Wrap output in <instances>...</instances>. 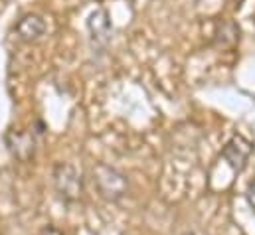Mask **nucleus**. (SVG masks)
I'll return each mask as SVG.
<instances>
[{
    "instance_id": "f257e3e1",
    "label": "nucleus",
    "mask_w": 255,
    "mask_h": 235,
    "mask_svg": "<svg viewBox=\"0 0 255 235\" xmlns=\"http://www.w3.org/2000/svg\"><path fill=\"white\" fill-rule=\"evenodd\" d=\"M91 174H93V184L97 186V192L101 194L103 200L115 204L121 202L128 194V178L121 170L105 162H97L91 168Z\"/></svg>"
},
{
    "instance_id": "f03ea898",
    "label": "nucleus",
    "mask_w": 255,
    "mask_h": 235,
    "mask_svg": "<svg viewBox=\"0 0 255 235\" xmlns=\"http://www.w3.org/2000/svg\"><path fill=\"white\" fill-rule=\"evenodd\" d=\"M52 178H54V188H56L58 196L64 202L73 204V202L81 200V196H83V176L73 164L58 162L54 166Z\"/></svg>"
},
{
    "instance_id": "7ed1b4c3",
    "label": "nucleus",
    "mask_w": 255,
    "mask_h": 235,
    "mask_svg": "<svg viewBox=\"0 0 255 235\" xmlns=\"http://www.w3.org/2000/svg\"><path fill=\"white\" fill-rule=\"evenodd\" d=\"M252 152H254V142L248 136L236 132L226 142V146L222 148V158L230 164V168L234 172H242L248 166V160H250Z\"/></svg>"
},
{
    "instance_id": "20e7f679",
    "label": "nucleus",
    "mask_w": 255,
    "mask_h": 235,
    "mask_svg": "<svg viewBox=\"0 0 255 235\" xmlns=\"http://www.w3.org/2000/svg\"><path fill=\"white\" fill-rule=\"evenodd\" d=\"M4 140H6V146H8L10 154L14 158H18L20 162H30L34 158L36 138H34L32 132H28V130H8Z\"/></svg>"
},
{
    "instance_id": "39448f33",
    "label": "nucleus",
    "mask_w": 255,
    "mask_h": 235,
    "mask_svg": "<svg viewBox=\"0 0 255 235\" xmlns=\"http://www.w3.org/2000/svg\"><path fill=\"white\" fill-rule=\"evenodd\" d=\"M87 28H89L91 44L95 48H99V50H105L109 46V42H111V32H113V26H111L107 10H103V8L95 10L87 20Z\"/></svg>"
},
{
    "instance_id": "423d86ee",
    "label": "nucleus",
    "mask_w": 255,
    "mask_h": 235,
    "mask_svg": "<svg viewBox=\"0 0 255 235\" xmlns=\"http://www.w3.org/2000/svg\"><path fill=\"white\" fill-rule=\"evenodd\" d=\"M46 32V22L40 14H26L16 24V34L22 42H36Z\"/></svg>"
},
{
    "instance_id": "0eeeda50",
    "label": "nucleus",
    "mask_w": 255,
    "mask_h": 235,
    "mask_svg": "<svg viewBox=\"0 0 255 235\" xmlns=\"http://www.w3.org/2000/svg\"><path fill=\"white\" fill-rule=\"evenodd\" d=\"M240 36V28L234 22H222V30L216 34V46H232Z\"/></svg>"
},
{
    "instance_id": "6e6552de",
    "label": "nucleus",
    "mask_w": 255,
    "mask_h": 235,
    "mask_svg": "<svg viewBox=\"0 0 255 235\" xmlns=\"http://www.w3.org/2000/svg\"><path fill=\"white\" fill-rule=\"evenodd\" d=\"M246 200H248V204H250V206L255 210V180H252V182L248 184V190H246Z\"/></svg>"
},
{
    "instance_id": "1a4fd4ad",
    "label": "nucleus",
    "mask_w": 255,
    "mask_h": 235,
    "mask_svg": "<svg viewBox=\"0 0 255 235\" xmlns=\"http://www.w3.org/2000/svg\"><path fill=\"white\" fill-rule=\"evenodd\" d=\"M36 235H64V232H60V230L54 228V226H46V228H42Z\"/></svg>"
},
{
    "instance_id": "9d476101",
    "label": "nucleus",
    "mask_w": 255,
    "mask_h": 235,
    "mask_svg": "<svg viewBox=\"0 0 255 235\" xmlns=\"http://www.w3.org/2000/svg\"><path fill=\"white\" fill-rule=\"evenodd\" d=\"M184 235H194V234H190V232H188V234H184Z\"/></svg>"
},
{
    "instance_id": "9b49d317",
    "label": "nucleus",
    "mask_w": 255,
    "mask_h": 235,
    "mask_svg": "<svg viewBox=\"0 0 255 235\" xmlns=\"http://www.w3.org/2000/svg\"><path fill=\"white\" fill-rule=\"evenodd\" d=\"M95 2H101V0H95Z\"/></svg>"
},
{
    "instance_id": "f8f14e48",
    "label": "nucleus",
    "mask_w": 255,
    "mask_h": 235,
    "mask_svg": "<svg viewBox=\"0 0 255 235\" xmlns=\"http://www.w3.org/2000/svg\"><path fill=\"white\" fill-rule=\"evenodd\" d=\"M254 20H255V18H254Z\"/></svg>"
}]
</instances>
